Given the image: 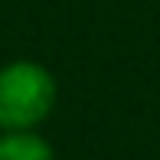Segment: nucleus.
Returning <instances> with one entry per match:
<instances>
[{"mask_svg": "<svg viewBox=\"0 0 160 160\" xmlns=\"http://www.w3.org/2000/svg\"><path fill=\"white\" fill-rule=\"evenodd\" d=\"M0 160H56L46 137L36 131H3L0 134Z\"/></svg>", "mask_w": 160, "mask_h": 160, "instance_id": "nucleus-2", "label": "nucleus"}, {"mask_svg": "<svg viewBox=\"0 0 160 160\" xmlns=\"http://www.w3.org/2000/svg\"><path fill=\"white\" fill-rule=\"evenodd\" d=\"M56 105V82L36 62H10L0 69V128L33 131Z\"/></svg>", "mask_w": 160, "mask_h": 160, "instance_id": "nucleus-1", "label": "nucleus"}]
</instances>
